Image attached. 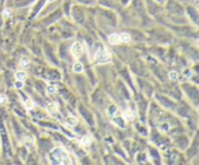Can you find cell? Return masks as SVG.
Returning a JSON list of instances; mask_svg holds the SVG:
<instances>
[{"label": "cell", "mask_w": 199, "mask_h": 165, "mask_svg": "<svg viewBox=\"0 0 199 165\" xmlns=\"http://www.w3.org/2000/svg\"><path fill=\"white\" fill-rule=\"evenodd\" d=\"M178 77H179V76H178V74L175 72V71H172V72L169 73V78L171 79V80L176 81V80H178Z\"/></svg>", "instance_id": "9a60e30c"}, {"label": "cell", "mask_w": 199, "mask_h": 165, "mask_svg": "<svg viewBox=\"0 0 199 165\" xmlns=\"http://www.w3.org/2000/svg\"><path fill=\"white\" fill-rule=\"evenodd\" d=\"M7 102V97L4 94H0V105H4Z\"/></svg>", "instance_id": "e0dca14e"}, {"label": "cell", "mask_w": 199, "mask_h": 165, "mask_svg": "<svg viewBox=\"0 0 199 165\" xmlns=\"http://www.w3.org/2000/svg\"><path fill=\"white\" fill-rule=\"evenodd\" d=\"M24 106L27 109H29V110H30V109L33 108V106H34V103H33V101L31 100V99L27 98V99H25V100H24Z\"/></svg>", "instance_id": "5bb4252c"}, {"label": "cell", "mask_w": 199, "mask_h": 165, "mask_svg": "<svg viewBox=\"0 0 199 165\" xmlns=\"http://www.w3.org/2000/svg\"><path fill=\"white\" fill-rule=\"evenodd\" d=\"M47 91L49 93H55L57 91V88H55V87H53V86H49L47 88Z\"/></svg>", "instance_id": "d6986e66"}, {"label": "cell", "mask_w": 199, "mask_h": 165, "mask_svg": "<svg viewBox=\"0 0 199 165\" xmlns=\"http://www.w3.org/2000/svg\"><path fill=\"white\" fill-rule=\"evenodd\" d=\"M119 42H121V39H119V34L114 33V34H111L109 36V43L111 45H118L119 44Z\"/></svg>", "instance_id": "5b68a950"}, {"label": "cell", "mask_w": 199, "mask_h": 165, "mask_svg": "<svg viewBox=\"0 0 199 165\" xmlns=\"http://www.w3.org/2000/svg\"><path fill=\"white\" fill-rule=\"evenodd\" d=\"M83 69H84V67L81 62H76L75 64L73 65V70H74V72H76V73H81L82 71H83Z\"/></svg>", "instance_id": "4fadbf2b"}, {"label": "cell", "mask_w": 199, "mask_h": 165, "mask_svg": "<svg viewBox=\"0 0 199 165\" xmlns=\"http://www.w3.org/2000/svg\"><path fill=\"white\" fill-rule=\"evenodd\" d=\"M119 39H121V41L123 43H128L130 40H131V37H130V35L128 33H121V34L119 35Z\"/></svg>", "instance_id": "30bf717a"}, {"label": "cell", "mask_w": 199, "mask_h": 165, "mask_svg": "<svg viewBox=\"0 0 199 165\" xmlns=\"http://www.w3.org/2000/svg\"><path fill=\"white\" fill-rule=\"evenodd\" d=\"M91 143H92V138L88 135L84 136L83 139H82V144H83L84 146H88V145H90Z\"/></svg>", "instance_id": "8fae6325"}, {"label": "cell", "mask_w": 199, "mask_h": 165, "mask_svg": "<svg viewBox=\"0 0 199 165\" xmlns=\"http://www.w3.org/2000/svg\"><path fill=\"white\" fill-rule=\"evenodd\" d=\"M29 59H28V57H22V59H20V66H22V68H27L29 66Z\"/></svg>", "instance_id": "7c38bea8"}, {"label": "cell", "mask_w": 199, "mask_h": 165, "mask_svg": "<svg viewBox=\"0 0 199 165\" xmlns=\"http://www.w3.org/2000/svg\"><path fill=\"white\" fill-rule=\"evenodd\" d=\"M22 143H24V145L26 148H30V147L32 146V143H33V140L31 137L29 136H25L24 139H22Z\"/></svg>", "instance_id": "9c48e42d"}, {"label": "cell", "mask_w": 199, "mask_h": 165, "mask_svg": "<svg viewBox=\"0 0 199 165\" xmlns=\"http://www.w3.org/2000/svg\"><path fill=\"white\" fill-rule=\"evenodd\" d=\"M95 60L99 63H105L111 61V55L107 51L101 49L95 55Z\"/></svg>", "instance_id": "6da1fadb"}, {"label": "cell", "mask_w": 199, "mask_h": 165, "mask_svg": "<svg viewBox=\"0 0 199 165\" xmlns=\"http://www.w3.org/2000/svg\"><path fill=\"white\" fill-rule=\"evenodd\" d=\"M84 52V47L80 42H75L71 47V54L74 57L80 58L83 55Z\"/></svg>", "instance_id": "7a4b0ae2"}, {"label": "cell", "mask_w": 199, "mask_h": 165, "mask_svg": "<svg viewBox=\"0 0 199 165\" xmlns=\"http://www.w3.org/2000/svg\"><path fill=\"white\" fill-rule=\"evenodd\" d=\"M57 152H58L57 158L61 163L63 165H72V160H71V158L67 154L64 153L63 151H61L60 149H57Z\"/></svg>", "instance_id": "3957f363"}, {"label": "cell", "mask_w": 199, "mask_h": 165, "mask_svg": "<svg viewBox=\"0 0 199 165\" xmlns=\"http://www.w3.org/2000/svg\"><path fill=\"white\" fill-rule=\"evenodd\" d=\"M15 77L18 81H22V82H24L27 78V74L24 72V71H18V72L15 74Z\"/></svg>", "instance_id": "8992f818"}, {"label": "cell", "mask_w": 199, "mask_h": 165, "mask_svg": "<svg viewBox=\"0 0 199 165\" xmlns=\"http://www.w3.org/2000/svg\"><path fill=\"white\" fill-rule=\"evenodd\" d=\"M66 123L70 126H75L76 124L78 123V119L76 117H73V116H69L67 119H66Z\"/></svg>", "instance_id": "ba28073f"}, {"label": "cell", "mask_w": 199, "mask_h": 165, "mask_svg": "<svg viewBox=\"0 0 199 165\" xmlns=\"http://www.w3.org/2000/svg\"><path fill=\"white\" fill-rule=\"evenodd\" d=\"M11 13H12V11H11V9H9V8H6L3 11V16H4V18H8V17H10V15H11Z\"/></svg>", "instance_id": "ac0fdd59"}, {"label": "cell", "mask_w": 199, "mask_h": 165, "mask_svg": "<svg viewBox=\"0 0 199 165\" xmlns=\"http://www.w3.org/2000/svg\"><path fill=\"white\" fill-rule=\"evenodd\" d=\"M47 111H48V113L51 114V115H55V114L57 113V106L55 105V103L49 104V105L47 106Z\"/></svg>", "instance_id": "52a82bcc"}, {"label": "cell", "mask_w": 199, "mask_h": 165, "mask_svg": "<svg viewBox=\"0 0 199 165\" xmlns=\"http://www.w3.org/2000/svg\"><path fill=\"white\" fill-rule=\"evenodd\" d=\"M134 112L131 110V109H125L122 113V118L125 121H132L134 119Z\"/></svg>", "instance_id": "277c9868"}, {"label": "cell", "mask_w": 199, "mask_h": 165, "mask_svg": "<svg viewBox=\"0 0 199 165\" xmlns=\"http://www.w3.org/2000/svg\"><path fill=\"white\" fill-rule=\"evenodd\" d=\"M24 82H22V81H16L14 84V86H15V88H24Z\"/></svg>", "instance_id": "2e32d148"}]
</instances>
